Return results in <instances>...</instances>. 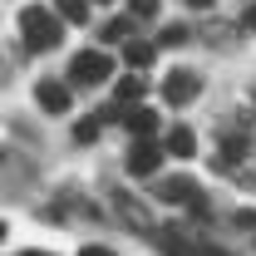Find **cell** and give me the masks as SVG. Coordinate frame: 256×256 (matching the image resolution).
I'll use <instances>...</instances> for the list:
<instances>
[{
    "label": "cell",
    "mask_w": 256,
    "mask_h": 256,
    "mask_svg": "<svg viewBox=\"0 0 256 256\" xmlns=\"http://www.w3.org/2000/svg\"><path fill=\"white\" fill-rule=\"evenodd\" d=\"M60 34H64V20L54 15V10H44V5H25V10H20V40H25L30 54L54 50Z\"/></svg>",
    "instance_id": "cell-1"
},
{
    "label": "cell",
    "mask_w": 256,
    "mask_h": 256,
    "mask_svg": "<svg viewBox=\"0 0 256 256\" xmlns=\"http://www.w3.org/2000/svg\"><path fill=\"white\" fill-rule=\"evenodd\" d=\"M108 74H114V60H108L104 50H79L74 64H69V79H74V84H104Z\"/></svg>",
    "instance_id": "cell-2"
},
{
    "label": "cell",
    "mask_w": 256,
    "mask_h": 256,
    "mask_svg": "<svg viewBox=\"0 0 256 256\" xmlns=\"http://www.w3.org/2000/svg\"><path fill=\"white\" fill-rule=\"evenodd\" d=\"M158 197L162 202H182L192 217H207V197H202V188L192 178H168V182H158Z\"/></svg>",
    "instance_id": "cell-3"
},
{
    "label": "cell",
    "mask_w": 256,
    "mask_h": 256,
    "mask_svg": "<svg viewBox=\"0 0 256 256\" xmlns=\"http://www.w3.org/2000/svg\"><path fill=\"white\" fill-rule=\"evenodd\" d=\"M158 162H162V148L153 138H133V153H128V172H133V178H153Z\"/></svg>",
    "instance_id": "cell-4"
},
{
    "label": "cell",
    "mask_w": 256,
    "mask_h": 256,
    "mask_svg": "<svg viewBox=\"0 0 256 256\" xmlns=\"http://www.w3.org/2000/svg\"><path fill=\"white\" fill-rule=\"evenodd\" d=\"M162 98H168V104H192V98H197V74H192V69H172V74L162 79Z\"/></svg>",
    "instance_id": "cell-5"
},
{
    "label": "cell",
    "mask_w": 256,
    "mask_h": 256,
    "mask_svg": "<svg viewBox=\"0 0 256 256\" xmlns=\"http://www.w3.org/2000/svg\"><path fill=\"white\" fill-rule=\"evenodd\" d=\"M34 98H40L44 114H64V108H69V89L54 84V79H40V84H34Z\"/></svg>",
    "instance_id": "cell-6"
},
{
    "label": "cell",
    "mask_w": 256,
    "mask_h": 256,
    "mask_svg": "<svg viewBox=\"0 0 256 256\" xmlns=\"http://www.w3.org/2000/svg\"><path fill=\"white\" fill-rule=\"evenodd\" d=\"M162 153H172V158H192L197 153V138H192V128H168V138H162Z\"/></svg>",
    "instance_id": "cell-7"
},
{
    "label": "cell",
    "mask_w": 256,
    "mask_h": 256,
    "mask_svg": "<svg viewBox=\"0 0 256 256\" xmlns=\"http://www.w3.org/2000/svg\"><path fill=\"white\" fill-rule=\"evenodd\" d=\"M124 128L133 133V138H153V133H158V114H153V108H128Z\"/></svg>",
    "instance_id": "cell-8"
},
{
    "label": "cell",
    "mask_w": 256,
    "mask_h": 256,
    "mask_svg": "<svg viewBox=\"0 0 256 256\" xmlns=\"http://www.w3.org/2000/svg\"><path fill=\"white\" fill-rule=\"evenodd\" d=\"M153 54H158V50H153V44H143V40H128V44H124V64H128V69H148Z\"/></svg>",
    "instance_id": "cell-9"
},
{
    "label": "cell",
    "mask_w": 256,
    "mask_h": 256,
    "mask_svg": "<svg viewBox=\"0 0 256 256\" xmlns=\"http://www.w3.org/2000/svg\"><path fill=\"white\" fill-rule=\"evenodd\" d=\"M60 20L64 25H84L89 20V0H60Z\"/></svg>",
    "instance_id": "cell-10"
},
{
    "label": "cell",
    "mask_w": 256,
    "mask_h": 256,
    "mask_svg": "<svg viewBox=\"0 0 256 256\" xmlns=\"http://www.w3.org/2000/svg\"><path fill=\"white\" fill-rule=\"evenodd\" d=\"M114 94H118V104H133V98H143V79H138V74H128V79H118V89H114Z\"/></svg>",
    "instance_id": "cell-11"
},
{
    "label": "cell",
    "mask_w": 256,
    "mask_h": 256,
    "mask_svg": "<svg viewBox=\"0 0 256 256\" xmlns=\"http://www.w3.org/2000/svg\"><path fill=\"white\" fill-rule=\"evenodd\" d=\"M158 15V0H128V20H153Z\"/></svg>",
    "instance_id": "cell-12"
},
{
    "label": "cell",
    "mask_w": 256,
    "mask_h": 256,
    "mask_svg": "<svg viewBox=\"0 0 256 256\" xmlns=\"http://www.w3.org/2000/svg\"><path fill=\"white\" fill-rule=\"evenodd\" d=\"M128 30H133V20H108V25H104V40L118 44V40H128Z\"/></svg>",
    "instance_id": "cell-13"
},
{
    "label": "cell",
    "mask_w": 256,
    "mask_h": 256,
    "mask_svg": "<svg viewBox=\"0 0 256 256\" xmlns=\"http://www.w3.org/2000/svg\"><path fill=\"white\" fill-rule=\"evenodd\" d=\"M182 40H188V30H182V25H168V30L158 34V44H182Z\"/></svg>",
    "instance_id": "cell-14"
},
{
    "label": "cell",
    "mask_w": 256,
    "mask_h": 256,
    "mask_svg": "<svg viewBox=\"0 0 256 256\" xmlns=\"http://www.w3.org/2000/svg\"><path fill=\"white\" fill-rule=\"evenodd\" d=\"M236 226H246V232H252V226H256V212H236Z\"/></svg>",
    "instance_id": "cell-15"
},
{
    "label": "cell",
    "mask_w": 256,
    "mask_h": 256,
    "mask_svg": "<svg viewBox=\"0 0 256 256\" xmlns=\"http://www.w3.org/2000/svg\"><path fill=\"white\" fill-rule=\"evenodd\" d=\"M242 25H246V30L256 34V5H246V15H242Z\"/></svg>",
    "instance_id": "cell-16"
},
{
    "label": "cell",
    "mask_w": 256,
    "mask_h": 256,
    "mask_svg": "<svg viewBox=\"0 0 256 256\" xmlns=\"http://www.w3.org/2000/svg\"><path fill=\"white\" fill-rule=\"evenodd\" d=\"M79 256H114V252H108V246H84Z\"/></svg>",
    "instance_id": "cell-17"
},
{
    "label": "cell",
    "mask_w": 256,
    "mask_h": 256,
    "mask_svg": "<svg viewBox=\"0 0 256 256\" xmlns=\"http://www.w3.org/2000/svg\"><path fill=\"white\" fill-rule=\"evenodd\" d=\"M188 5H192V10H207V5H212V0H188Z\"/></svg>",
    "instance_id": "cell-18"
},
{
    "label": "cell",
    "mask_w": 256,
    "mask_h": 256,
    "mask_svg": "<svg viewBox=\"0 0 256 256\" xmlns=\"http://www.w3.org/2000/svg\"><path fill=\"white\" fill-rule=\"evenodd\" d=\"M25 256H44V252H25Z\"/></svg>",
    "instance_id": "cell-19"
},
{
    "label": "cell",
    "mask_w": 256,
    "mask_h": 256,
    "mask_svg": "<svg viewBox=\"0 0 256 256\" xmlns=\"http://www.w3.org/2000/svg\"><path fill=\"white\" fill-rule=\"evenodd\" d=\"M0 236H5V222H0Z\"/></svg>",
    "instance_id": "cell-20"
},
{
    "label": "cell",
    "mask_w": 256,
    "mask_h": 256,
    "mask_svg": "<svg viewBox=\"0 0 256 256\" xmlns=\"http://www.w3.org/2000/svg\"><path fill=\"white\" fill-rule=\"evenodd\" d=\"M0 162H5V153H0Z\"/></svg>",
    "instance_id": "cell-21"
},
{
    "label": "cell",
    "mask_w": 256,
    "mask_h": 256,
    "mask_svg": "<svg viewBox=\"0 0 256 256\" xmlns=\"http://www.w3.org/2000/svg\"><path fill=\"white\" fill-rule=\"evenodd\" d=\"M98 5H104V0H98Z\"/></svg>",
    "instance_id": "cell-22"
}]
</instances>
